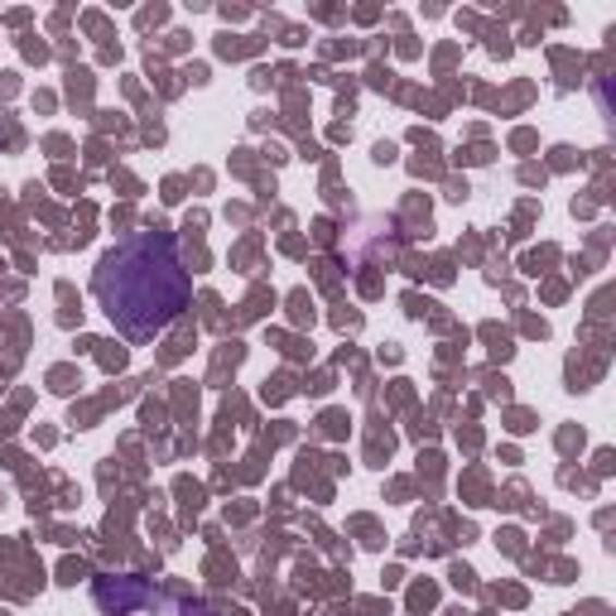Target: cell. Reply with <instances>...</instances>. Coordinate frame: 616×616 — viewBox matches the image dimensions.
<instances>
[{"label":"cell","mask_w":616,"mask_h":616,"mask_svg":"<svg viewBox=\"0 0 616 616\" xmlns=\"http://www.w3.org/2000/svg\"><path fill=\"white\" fill-rule=\"evenodd\" d=\"M97 304L107 309L116 333L131 342H155L159 333L189 309V270H183L179 241L169 231H135L97 265Z\"/></svg>","instance_id":"1"},{"label":"cell","mask_w":616,"mask_h":616,"mask_svg":"<svg viewBox=\"0 0 616 616\" xmlns=\"http://www.w3.org/2000/svg\"><path fill=\"white\" fill-rule=\"evenodd\" d=\"M97 602L111 612H131V607H145L149 602V588L141 578H101L97 583Z\"/></svg>","instance_id":"2"},{"label":"cell","mask_w":616,"mask_h":616,"mask_svg":"<svg viewBox=\"0 0 616 616\" xmlns=\"http://www.w3.org/2000/svg\"><path fill=\"white\" fill-rule=\"evenodd\" d=\"M179 616H213L207 607H179Z\"/></svg>","instance_id":"3"}]
</instances>
